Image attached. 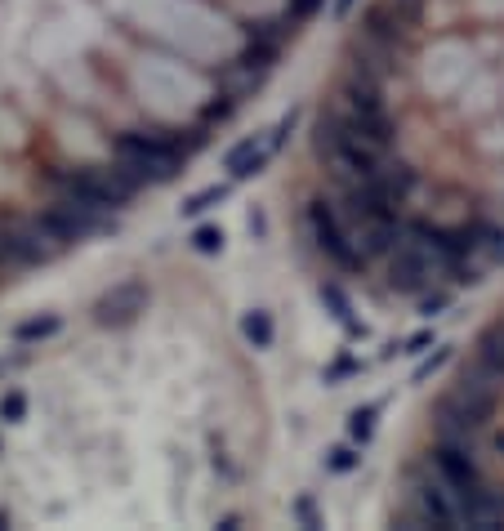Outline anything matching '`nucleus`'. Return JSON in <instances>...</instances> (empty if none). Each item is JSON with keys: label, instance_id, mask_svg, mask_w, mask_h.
I'll list each match as a JSON object with an SVG mask.
<instances>
[{"label": "nucleus", "instance_id": "1", "mask_svg": "<svg viewBox=\"0 0 504 531\" xmlns=\"http://www.w3.org/2000/svg\"><path fill=\"white\" fill-rule=\"evenodd\" d=\"M197 143H183L174 130L147 126V130H121L117 134V165H126L138 183H165L179 174L183 156Z\"/></svg>", "mask_w": 504, "mask_h": 531}, {"label": "nucleus", "instance_id": "2", "mask_svg": "<svg viewBox=\"0 0 504 531\" xmlns=\"http://www.w3.org/2000/svg\"><path fill=\"white\" fill-rule=\"evenodd\" d=\"M317 152H322V156L335 165V174L349 179V183H362V179H371V174H379V170L388 165V147H379L367 134L353 130L340 108L322 112V121H317Z\"/></svg>", "mask_w": 504, "mask_h": 531}, {"label": "nucleus", "instance_id": "3", "mask_svg": "<svg viewBox=\"0 0 504 531\" xmlns=\"http://www.w3.org/2000/svg\"><path fill=\"white\" fill-rule=\"evenodd\" d=\"M49 179L58 183L63 197L85 201V206H94V210H121V206H129V197L138 192V179L129 174L126 165H112V170H103V165L54 170Z\"/></svg>", "mask_w": 504, "mask_h": 531}, {"label": "nucleus", "instance_id": "4", "mask_svg": "<svg viewBox=\"0 0 504 531\" xmlns=\"http://www.w3.org/2000/svg\"><path fill=\"white\" fill-rule=\"evenodd\" d=\"M496 406H500V389H464V385H455L438 406V433L473 442L482 429H491Z\"/></svg>", "mask_w": 504, "mask_h": 531}, {"label": "nucleus", "instance_id": "5", "mask_svg": "<svg viewBox=\"0 0 504 531\" xmlns=\"http://www.w3.org/2000/svg\"><path fill=\"white\" fill-rule=\"evenodd\" d=\"M304 224H308V233H313L317 251H322V255H326L335 268H344V272H362V268L371 264V260L362 255V246L353 242V233H349L344 215H335V210H331V201L313 197V201L304 206Z\"/></svg>", "mask_w": 504, "mask_h": 531}, {"label": "nucleus", "instance_id": "6", "mask_svg": "<svg viewBox=\"0 0 504 531\" xmlns=\"http://www.w3.org/2000/svg\"><path fill=\"white\" fill-rule=\"evenodd\" d=\"M438 272H447V264L438 260V251L406 228L402 242L388 251V286L402 290V295H424Z\"/></svg>", "mask_w": 504, "mask_h": 531}, {"label": "nucleus", "instance_id": "7", "mask_svg": "<svg viewBox=\"0 0 504 531\" xmlns=\"http://www.w3.org/2000/svg\"><path fill=\"white\" fill-rule=\"evenodd\" d=\"M103 215H108V210H94V206H85V201H72V197H63V201H58V206H49V210H45L36 224L45 228V237H49L58 251H67V246L85 242L90 233H99Z\"/></svg>", "mask_w": 504, "mask_h": 531}, {"label": "nucleus", "instance_id": "8", "mask_svg": "<svg viewBox=\"0 0 504 531\" xmlns=\"http://www.w3.org/2000/svg\"><path fill=\"white\" fill-rule=\"evenodd\" d=\"M58 246L45 237V228L31 219V224H18V219H0V264L4 268H31L54 260Z\"/></svg>", "mask_w": 504, "mask_h": 531}, {"label": "nucleus", "instance_id": "9", "mask_svg": "<svg viewBox=\"0 0 504 531\" xmlns=\"http://www.w3.org/2000/svg\"><path fill=\"white\" fill-rule=\"evenodd\" d=\"M433 473L451 487V491H473L478 482H487L482 478V469H478V460H473V442H464V438H438V447H433Z\"/></svg>", "mask_w": 504, "mask_h": 531}, {"label": "nucleus", "instance_id": "10", "mask_svg": "<svg viewBox=\"0 0 504 531\" xmlns=\"http://www.w3.org/2000/svg\"><path fill=\"white\" fill-rule=\"evenodd\" d=\"M411 523L455 531L460 527V491H451L442 478L420 482V487H415V505H411Z\"/></svg>", "mask_w": 504, "mask_h": 531}, {"label": "nucleus", "instance_id": "11", "mask_svg": "<svg viewBox=\"0 0 504 531\" xmlns=\"http://www.w3.org/2000/svg\"><path fill=\"white\" fill-rule=\"evenodd\" d=\"M460 527H473V531L504 527V487L478 482L473 491H464L460 496Z\"/></svg>", "mask_w": 504, "mask_h": 531}, {"label": "nucleus", "instance_id": "12", "mask_svg": "<svg viewBox=\"0 0 504 531\" xmlns=\"http://www.w3.org/2000/svg\"><path fill=\"white\" fill-rule=\"evenodd\" d=\"M143 304H147V290H143L138 281L117 286L112 295H103V299L94 304V322H99V326H126V322H134V317L143 313Z\"/></svg>", "mask_w": 504, "mask_h": 531}, {"label": "nucleus", "instance_id": "13", "mask_svg": "<svg viewBox=\"0 0 504 531\" xmlns=\"http://www.w3.org/2000/svg\"><path fill=\"white\" fill-rule=\"evenodd\" d=\"M272 152H277L272 143H268V147H259L254 138H246V143H237V147L228 152V170H233V179L242 183V179H251V174H259V170H263V161H268Z\"/></svg>", "mask_w": 504, "mask_h": 531}, {"label": "nucleus", "instance_id": "14", "mask_svg": "<svg viewBox=\"0 0 504 531\" xmlns=\"http://www.w3.org/2000/svg\"><path fill=\"white\" fill-rule=\"evenodd\" d=\"M478 362H487L496 376H504V317L500 322H491L482 335H478V353H473Z\"/></svg>", "mask_w": 504, "mask_h": 531}, {"label": "nucleus", "instance_id": "15", "mask_svg": "<svg viewBox=\"0 0 504 531\" xmlns=\"http://www.w3.org/2000/svg\"><path fill=\"white\" fill-rule=\"evenodd\" d=\"M277 49H281V40H272V36H259V31H254L251 45L237 54V67H268V63L277 58Z\"/></svg>", "mask_w": 504, "mask_h": 531}, {"label": "nucleus", "instance_id": "16", "mask_svg": "<svg viewBox=\"0 0 504 531\" xmlns=\"http://www.w3.org/2000/svg\"><path fill=\"white\" fill-rule=\"evenodd\" d=\"M242 335L251 340L254 349H272V335H277V326H272V317L263 313V308H254L242 317Z\"/></svg>", "mask_w": 504, "mask_h": 531}, {"label": "nucleus", "instance_id": "17", "mask_svg": "<svg viewBox=\"0 0 504 531\" xmlns=\"http://www.w3.org/2000/svg\"><path fill=\"white\" fill-rule=\"evenodd\" d=\"M58 326H63V322H58L54 313H49V317H31V322H18V326H13V340H18V344L49 340V335H58Z\"/></svg>", "mask_w": 504, "mask_h": 531}, {"label": "nucleus", "instance_id": "18", "mask_svg": "<svg viewBox=\"0 0 504 531\" xmlns=\"http://www.w3.org/2000/svg\"><path fill=\"white\" fill-rule=\"evenodd\" d=\"M233 188L228 183H215V188H206V192H197L192 201H183V219H197V215H206V210H215L224 197H228Z\"/></svg>", "mask_w": 504, "mask_h": 531}, {"label": "nucleus", "instance_id": "19", "mask_svg": "<svg viewBox=\"0 0 504 531\" xmlns=\"http://www.w3.org/2000/svg\"><path fill=\"white\" fill-rule=\"evenodd\" d=\"M376 415H379V402H371V406H358V411L349 415V433H353L358 442H367V438L376 433Z\"/></svg>", "mask_w": 504, "mask_h": 531}, {"label": "nucleus", "instance_id": "20", "mask_svg": "<svg viewBox=\"0 0 504 531\" xmlns=\"http://www.w3.org/2000/svg\"><path fill=\"white\" fill-rule=\"evenodd\" d=\"M192 251H197V255H219V251H224V228H215V224L197 228V233H192Z\"/></svg>", "mask_w": 504, "mask_h": 531}, {"label": "nucleus", "instance_id": "21", "mask_svg": "<svg viewBox=\"0 0 504 531\" xmlns=\"http://www.w3.org/2000/svg\"><path fill=\"white\" fill-rule=\"evenodd\" d=\"M322 299L335 308V317H340L349 331H358V326H353V308H349V299H344V290H340V286H322Z\"/></svg>", "mask_w": 504, "mask_h": 531}, {"label": "nucleus", "instance_id": "22", "mask_svg": "<svg viewBox=\"0 0 504 531\" xmlns=\"http://www.w3.org/2000/svg\"><path fill=\"white\" fill-rule=\"evenodd\" d=\"M27 415V398H22V389H9L4 398H0V420L4 424H18Z\"/></svg>", "mask_w": 504, "mask_h": 531}, {"label": "nucleus", "instance_id": "23", "mask_svg": "<svg viewBox=\"0 0 504 531\" xmlns=\"http://www.w3.org/2000/svg\"><path fill=\"white\" fill-rule=\"evenodd\" d=\"M326 465H331V473H349V469H358V465H362V456H358V451H349V447H335Z\"/></svg>", "mask_w": 504, "mask_h": 531}, {"label": "nucleus", "instance_id": "24", "mask_svg": "<svg viewBox=\"0 0 504 531\" xmlns=\"http://www.w3.org/2000/svg\"><path fill=\"white\" fill-rule=\"evenodd\" d=\"M317 9H322V0H290L286 4V22H308Z\"/></svg>", "mask_w": 504, "mask_h": 531}, {"label": "nucleus", "instance_id": "25", "mask_svg": "<svg viewBox=\"0 0 504 531\" xmlns=\"http://www.w3.org/2000/svg\"><path fill=\"white\" fill-rule=\"evenodd\" d=\"M447 304H451V295H420V313L424 317H438Z\"/></svg>", "mask_w": 504, "mask_h": 531}, {"label": "nucleus", "instance_id": "26", "mask_svg": "<svg viewBox=\"0 0 504 531\" xmlns=\"http://www.w3.org/2000/svg\"><path fill=\"white\" fill-rule=\"evenodd\" d=\"M295 509H299V518H304V527H317V514H313V500H299Z\"/></svg>", "mask_w": 504, "mask_h": 531}, {"label": "nucleus", "instance_id": "27", "mask_svg": "<svg viewBox=\"0 0 504 531\" xmlns=\"http://www.w3.org/2000/svg\"><path fill=\"white\" fill-rule=\"evenodd\" d=\"M429 340H433V335H415V340H406V349H402V353H424V349H429Z\"/></svg>", "mask_w": 504, "mask_h": 531}, {"label": "nucleus", "instance_id": "28", "mask_svg": "<svg viewBox=\"0 0 504 531\" xmlns=\"http://www.w3.org/2000/svg\"><path fill=\"white\" fill-rule=\"evenodd\" d=\"M349 371H353V362H335V367H331V380H340V376H349Z\"/></svg>", "mask_w": 504, "mask_h": 531}, {"label": "nucleus", "instance_id": "29", "mask_svg": "<svg viewBox=\"0 0 504 531\" xmlns=\"http://www.w3.org/2000/svg\"><path fill=\"white\" fill-rule=\"evenodd\" d=\"M358 0H335V18H349V9H353Z\"/></svg>", "mask_w": 504, "mask_h": 531}, {"label": "nucleus", "instance_id": "30", "mask_svg": "<svg viewBox=\"0 0 504 531\" xmlns=\"http://www.w3.org/2000/svg\"><path fill=\"white\" fill-rule=\"evenodd\" d=\"M491 447H496V451L504 456V429H496V433H491Z\"/></svg>", "mask_w": 504, "mask_h": 531}, {"label": "nucleus", "instance_id": "31", "mask_svg": "<svg viewBox=\"0 0 504 531\" xmlns=\"http://www.w3.org/2000/svg\"><path fill=\"white\" fill-rule=\"evenodd\" d=\"M0 527H9V514H0Z\"/></svg>", "mask_w": 504, "mask_h": 531}, {"label": "nucleus", "instance_id": "32", "mask_svg": "<svg viewBox=\"0 0 504 531\" xmlns=\"http://www.w3.org/2000/svg\"><path fill=\"white\" fill-rule=\"evenodd\" d=\"M0 272H4V264H0Z\"/></svg>", "mask_w": 504, "mask_h": 531}]
</instances>
